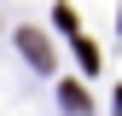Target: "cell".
Segmentation results:
<instances>
[{
	"label": "cell",
	"mask_w": 122,
	"mask_h": 116,
	"mask_svg": "<svg viewBox=\"0 0 122 116\" xmlns=\"http://www.w3.org/2000/svg\"><path fill=\"white\" fill-rule=\"evenodd\" d=\"M18 47H23V58L35 70H52V41L41 35V29H18Z\"/></svg>",
	"instance_id": "6da1fadb"
},
{
	"label": "cell",
	"mask_w": 122,
	"mask_h": 116,
	"mask_svg": "<svg viewBox=\"0 0 122 116\" xmlns=\"http://www.w3.org/2000/svg\"><path fill=\"white\" fill-rule=\"evenodd\" d=\"M76 58H81V70H99V47L87 35H76Z\"/></svg>",
	"instance_id": "7a4b0ae2"
},
{
	"label": "cell",
	"mask_w": 122,
	"mask_h": 116,
	"mask_svg": "<svg viewBox=\"0 0 122 116\" xmlns=\"http://www.w3.org/2000/svg\"><path fill=\"white\" fill-rule=\"evenodd\" d=\"M58 99H64L70 110H87V93H81V81H64V93H58Z\"/></svg>",
	"instance_id": "3957f363"
}]
</instances>
